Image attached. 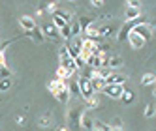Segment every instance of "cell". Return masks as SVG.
I'll return each mask as SVG.
<instances>
[{"label":"cell","instance_id":"44dd1931","mask_svg":"<svg viewBox=\"0 0 156 131\" xmlns=\"http://www.w3.org/2000/svg\"><path fill=\"white\" fill-rule=\"evenodd\" d=\"M92 129H96V131H111V127H109L105 122H102V120H94Z\"/></svg>","mask_w":156,"mask_h":131},{"label":"cell","instance_id":"9a60e30c","mask_svg":"<svg viewBox=\"0 0 156 131\" xmlns=\"http://www.w3.org/2000/svg\"><path fill=\"white\" fill-rule=\"evenodd\" d=\"M51 124H53V114H51V113L41 114L40 120H38V126H40V127H49Z\"/></svg>","mask_w":156,"mask_h":131},{"label":"cell","instance_id":"f546056e","mask_svg":"<svg viewBox=\"0 0 156 131\" xmlns=\"http://www.w3.org/2000/svg\"><path fill=\"white\" fill-rule=\"evenodd\" d=\"M107 126H109L111 129H115V127H122V118H120V116H115V118L111 120Z\"/></svg>","mask_w":156,"mask_h":131},{"label":"cell","instance_id":"30bf717a","mask_svg":"<svg viewBox=\"0 0 156 131\" xmlns=\"http://www.w3.org/2000/svg\"><path fill=\"white\" fill-rule=\"evenodd\" d=\"M126 39L130 41V45H132L133 49H141V47H145V41H143V39H141L137 34H133V32H130Z\"/></svg>","mask_w":156,"mask_h":131},{"label":"cell","instance_id":"e575fe53","mask_svg":"<svg viewBox=\"0 0 156 131\" xmlns=\"http://www.w3.org/2000/svg\"><path fill=\"white\" fill-rule=\"evenodd\" d=\"M15 122H17L19 126H25V118H23V116H17V118H15Z\"/></svg>","mask_w":156,"mask_h":131},{"label":"cell","instance_id":"9c48e42d","mask_svg":"<svg viewBox=\"0 0 156 131\" xmlns=\"http://www.w3.org/2000/svg\"><path fill=\"white\" fill-rule=\"evenodd\" d=\"M122 64H124V60H122V56H119V54L109 56V60H107V69H119V68H122Z\"/></svg>","mask_w":156,"mask_h":131},{"label":"cell","instance_id":"d4e9b609","mask_svg":"<svg viewBox=\"0 0 156 131\" xmlns=\"http://www.w3.org/2000/svg\"><path fill=\"white\" fill-rule=\"evenodd\" d=\"M58 36H60L62 39H72V32H70V25H66L64 28H60V30H58Z\"/></svg>","mask_w":156,"mask_h":131},{"label":"cell","instance_id":"4fadbf2b","mask_svg":"<svg viewBox=\"0 0 156 131\" xmlns=\"http://www.w3.org/2000/svg\"><path fill=\"white\" fill-rule=\"evenodd\" d=\"M64 86H66V82H64V81H60V79H53V81L47 84V90L55 96V94H57L60 88H64Z\"/></svg>","mask_w":156,"mask_h":131},{"label":"cell","instance_id":"603a6c76","mask_svg":"<svg viewBox=\"0 0 156 131\" xmlns=\"http://www.w3.org/2000/svg\"><path fill=\"white\" fill-rule=\"evenodd\" d=\"M79 118H81L79 111H72V113H70V122H72V127H77V126H79Z\"/></svg>","mask_w":156,"mask_h":131},{"label":"cell","instance_id":"836d02e7","mask_svg":"<svg viewBox=\"0 0 156 131\" xmlns=\"http://www.w3.org/2000/svg\"><path fill=\"white\" fill-rule=\"evenodd\" d=\"M90 6H92V8H102V6H104V0H92Z\"/></svg>","mask_w":156,"mask_h":131},{"label":"cell","instance_id":"8992f818","mask_svg":"<svg viewBox=\"0 0 156 131\" xmlns=\"http://www.w3.org/2000/svg\"><path fill=\"white\" fill-rule=\"evenodd\" d=\"M19 25H21L23 30L32 32V30L36 28V21H34V17H30V15H21L19 17Z\"/></svg>","mask_w":156,"mask_h":131},{"label":"cell","instance_id":"d590c367","mask_svg":"<svg viewBox=\"0 0 156 131\" xmlns=\"http://www.w3.org/2000/svg\"><path fill=\"white\" fill-rule=\"evenodd\" d=\"M6 64V56H4V51H0V66Z\"/></svg>","mask_w":156,"mask_h":131},{"label":"cell","instance_id":"8fae6325","mask_svg":"<svg viewBox=\"0 0 156 131\" xmlns=\"http://www.w3.org/2000/svg\"><path fill=\"white\" fill-rule=\"evenodd\" d=\"M115 30H117V26H113V25L100 26V28H98V36H100V38H111V36L115 34Z\"/></svg>","mask_w":156,"mask_h":131},{"label":"cell","instance_id":"d6a6232c","mask_svg":"<svg viewBox=\"0 0 156 131\" xmlns=\"http://www.w3.org/2000/svg\"><path fill=\"white\" fill-rule=\"evenodd\" d=\"M139 6H141V4L137 2V0H130V2H128V6H126V8H136V9H141Z\"/></svg>","mask_w":156,"mask_h":131},{"label":"cell","instance_id":"4dcf8cb0","mask_svg":"<svg viewBox=\"0 0 156 131\" xmlns=\"http://www.w3.org/2000/svg\"><path fill=\"white\" fill-rule=\"evenodd\" d=\"M87 103H88V107H90V109H98V107H100V99H98V96L94 94V96H92Z\"/></svg>","mask_w":156,"mask_h":131},{"label":"cell","instance_id":"ab89813d","mask_svg":"<svg viewBox=\"0 0 156 131\" xmlns=\"http://www.w3.org/2000/svg\"><path fill=\"white\" fill-rule=\"evenodd\" d=\"M92 131H96V129H92Z\"/></svg>","mask_w":156,"mask_h":131},{"label":"cell","instance_id":"5b68a950","mask_svg":"<svg viewBox=\"0 0 156 131\" xmlns=\"http://www.w3.org/2000/svg\"><path fill=\"white\" fill-rule=\"evenodd\" d=\"M40 30H41V34L45 36V38H49V39H55V41H57V39H60V36H58V30L53 26V23H45V25H43Z\"/></svg>","mask_w":156,"mask_h":131},{"label":"cell","instance_id":"7a4b0ae2","mask_svg":"<svg viewBox=\"0 0 156 131\" xmlns=\"http://www.w3.org/2000/svg\"><path fill=\"white\" fill-rule=\"evenodd\" d=\"M77 84H79V94H81V97L85 101H88L90 97L94 96V92H92V88H90V82H88V79H85V77H79L77 79Z\"/></svg>","mask_w":156,"mask_h":131},{"label":"cell","instance_id":"52a82bcc","mask_svg":"<svg viewBox=\"0 0 156 131\" xmlns=\"http://www.w3.org/2000/svg\"><path fill=\"white\" fill-rule=\"evenodd\" d=\"M126 81H128L126 75H117V73H109L107 77L104 79V82H105V84H120V86L124 84Z\"/></svg>","mask_w":156,"mask_h":131},{"label":"cell","instance_id":"ba28073f","mask_svg":"<svg viewBox=\"0 0 156 131\" xmlns=\"http://www.w3.org/2000/svg\"><path fill=\"white\" fill-rule=\"evenodd\" d=\"M79 126H81L83 129H87V131H92L94 120L88 116V113H83V114H81V118H79Z\"/></svg>","mask_w":156,"mask_h":131},{"label":"cell","instance_id":"7c38bea8","mask_svg":"<svg viewBox=\"0 0 156 131\" xmlns=\"http://www.w3.org/2000/svg\"><path fill=\"white\" fill-rule=\"evenodd\" d=\"M70 92H68V86H64V88H60L57 94H55V97H57V101H60L62 105H66V103H68L70 101Z\"/></svg>","mask_w":156,"mask_h":131},{"label":"cell","instance_id":"ffe728a7","mask_svg":"<svg viewBox=\"0 0 156 131\" xmlns=\"http://www.w3.org/2000/svg\"><path fill=\"white\" fill-rule=\"evenodd\" d=\"M53 26L57 28V30H60V28H64V26H66V21H64L62 17H58L57 13H53Z\"/></svg>","mask_w":156,"mask_h":131},{"label":"cell","instance_id":"74e56055","mask_svg":"<svg viewBox=\"0 0 156 131\" xmlns=\"http://www.w3.org/2000/svg\"><path fill=\"white\" fill-rule=\"evenodd\" d=\"M55 131H68V129H66V127H57Z\"/></svg>","mask_w":156,"mask_h":131},{"label":"cell","instance_id":"3957f363","mask_svg":"<svg viewBox=\"0 0 156 131\" xmlns=\"http://www.w3.org/2000/svg\"><path fill=\"white\" fill-rule=\"evenodd\" d=\"M102 92L107 97H111V99H120L122 92H124V86H120V84H105Z\"/></svg>","mask_w":156,"mask_h":131},{"label":"cell","instance_id":"1f68e13d","mask_svg":"<svg viewBox=\"0 0 156 131\" xmlns=\"http://www.w3.org/2000/svg\"><path fill=\"white\" fill-rule=\"evenodd\" d=\"M154 113H156V111H154V105H152V103H149L147 107H145V116H147V118H152Z\"/></svg>","mask_w":156,"mask_h":131},{"label":"cell","instance_id":"cb8c5ba5","mask_svg":"<svg viewBox=\"0 0 156 131\" xmlns=\"http://www.w3.org/2000/svg\"><path fill=\"white\" fill-rule=\"evenodd\" d=\"M0 79H12V69L8 66H0Z\"/></svg>","mask_w":156,"mask_h":131},{"label":"cell","instance_id":"83f0119b","mask_svg":"<svg viewBox=\"0 0 156 131\" xmlns=\"http://www.w3.org/2000/svg\"><path fill=\"white\" fill-rule=\"evenodd\" d=\"M12 88V79H0V92H8Z\"/></svg>","mask_w":156,"mask_h":131},{"label":"cell","instance_id":"ac0fdd59","mask_svg":"<svg viewBox=\"0 0 156 131\" xmlns=\"http://www.w3.org/2000/svg\"><path fill=\"white\" fill-rule=\"evenodd\" d=\"M28 36L32 38V39H34V41H38V43H41V41H45V36H43L41 34V30L36 26L34 30H32V32H28Z\"/></svg>","mask_w":156,"mask_h":131},{"label":"cell","instance_id":"6da1fadb","mask_svg":"<svg viewBox=\"0 0 156 131\" xmlns=\"http://www.w3.org/2000/svg\"><path fill=\"white\" fill-rule=\"evenodd\" d=\"M152 25L151 23H145V21H143V23H139V25H136V26H133L130 32H133V34H137L145 43H147V41H151L152 39Z\"/></svg>","mask_w":156,"mask_h":131},{"label":"cell","instance_id":"d6986e66","mask_svg":"<svg viewBox=\"0 0 156 131\" xmlns=\"http://www.w3.org/2000/svg\"><path fill=\"white\" fill-rule=\"evenodd\" d=\"M55 13H57L58 17H62V19L66 21V25H70V23H72V12H68V9H57Z\"/></svg>","mask_w":156,"mask_h":131},{"label":"cell","instance_id":"8d00e7d4","mask_svg":"<svg viewBox=\"0 0 156 131\" xmlns=\"http://www.w3.org/2000/svg\"><path fill=\"white\" fill-rule=\"evenodd\" d=\"M47 12H57V6H55V4H49V6H47Z\"/></svg>","mask_w":156,"mask_h":131},{"label":"cell","instance_id":"f35d334b","mask_svg":"<svg viewBox=\"0 0 156 131\" xmlns=\"http://www.w3.org/2000/svg\"><path fill=\"white\" fill-rule=\"evenodd\" d=\"M111 131H124L122 127H115V129H111Z\"/></svg>","mask_w":156,"mask_h":131},{"label":"cell","instance_id":"5bb4252c","mask_svg":"<svg viewBox=\"0 0 156 131\" xmlns=\"http://www.w3.org/2000/svg\"><path fill=\"white\" fill-rule=\"evenodd\" d=\"M88 82H90V88H92V92H94V94L102 92V90H104V86H105L104 79H90Z\"/></svg>","mask_w":156,"mask_h":131},{"label":"cell","instance_id":"4316f807","mask_svg":"<svg viewBox=\"0 0 156 131\" xmlns=\"http://www.w3.org/2000/svg\"><path fill=\"white\" fill-rule=\"evenodd\" d=\"M120 99L124 101V103H132V101H133V92L124 88V92H122V96H120Z\"/></svg>","mask_w":156,"mask_h":131},{"label":"cell","instance_id":"277c9868","mask_svg":"<svg viewBox=\"0 0 156 131\" xmlns=\"http://www.w3.org/2000/svg\"><path fill=\"white\" fill-rule=\"evenodd\" d=\"M66 49H68V52H70L72 58H77V56L81 54V49H83V38H81V36L72 38V43H70Z\"/></svg>","mask_w":156,"mask_h":131},{"label":"cell","instance_id":"2e32d148","mask_svg":"<svg viewBox=\"0 0 156 131\" xmlns=\"http://www.w3.org/2000/svg\"><path fill=\"white\" fill-rule=\"evenodd\" d=\"M141 15V9H136V8H126V21L128 23H133L137 17Z\"/></svg>","mask_w":156,"mask_h":131},{"label":"cell","instance_id":"7402d4cb","mask_svg":"<svg viewBox=\"0 0 156 131\" xmlns=\"http://www.w3.org/2000/svg\"><path fill=\"white\" fill-rule=\"evenodd\" d=\"M70 32H72V38L81 36V26H79V21H75V23H72V25H70Z\"/></svg>","mask_w":156,"mask_h":131},{"label":"cell","instance_id":"f1b7e54d","mask_svg":"<svg viewBox=\"0 0 156 131\" xmlns=\"http://www.w3.org/2000/svg\"><path fill=\"white\" fill-rule=\"evenodd\" d=\"M128 34H130V28L124 25V26H122L120 28V32H119V34H117V38H119V41H124L126 38H128Z\"/></svg>","mask_w":156,"mask_h":131},{"label":"cell","instance_id":"e0dca14e","mask_svg":"<svg viewBox=\"0 0 156 131\" xmlns=\"http://www.w3.org/2000/svg\"><path fill=\"white\" fill-rule=\"evenodd\" d=\"M154 82H156L154 73H145L143 77H141V86H152Z\"/></svg>","mask_w":156,"mask_h":131},{"label":"cell","instance_id":"484cf974","mask_svg":"<svg viewBox=\"0 0 156 131\" xmlns=\"http://www.w3.org/2000/svg\"><path fill=\"white\" fill-rule=\"evenodd\" d=\"M66 86H68V92H70V94H73V96H81V94H79V84H77V81H72L70 84H66Z\"/></svg>","mask_w":156,"mask_h":131}]
</instances>
